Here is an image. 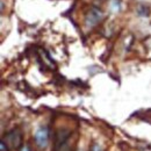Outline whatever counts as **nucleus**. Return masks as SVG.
Returning a JSON list of instances; mask_svg holds the SVG:
<instances>
[{"mask_svg": "<svg viewBox=\"0 0 151 151\" xmlns=\"http://www.w3.org/2000/svg\"><path fill=\"white\" fill-rule=\"evenodd\" d=\"M35 142L40 149H44L47 148L48 143H49V129L47 127H41L38 128L35 132Z\"/></svg>", "mask_w": 151, "mask_h": 151, "instance_id": "f257e3e1", "label": "nucleus"}, {"mask_svg": "<svg viewBox=\"0 0 151 151\" xmlns=\"http://www.w3.org/2000/svg\"><path fill=\"white\" fill-rule=\"evenodd\" d=\"M1 151H7V147H6V143L4 141H1Z\"/></svg>", "mask_w": 151, "mask_h": 151, "instance_id": "20e7f679", "label": "nucleus"}, {"mask_svg": "<svg viewBox=\"0 0 151 151\" xmlns=\"http://www.w3.org/2000/svg\"><path fill=\"white\" fill-rule=\"evenodd\" d=\"M21 151H29V148L27 145H24V147H22V150Z\"/></svg>", "mask_w": 151, "mask_h": 151, "instance_id": "39448f33", "label": "nucleus"}, {"mask_svg": "<svg viewBox=\"0 0 151 151\" xmlns=\"http://www.w3.org/2000/svg\"><path fill=\"white\" fill-rule=\"evenodd\" d=\"M90 151H102V149H101V147H100L99 144L94 143V144H92V147H91V150H90Z\"/></svg>", "mask_w": 151, "mask_h": 151, "instance_id": "7ed1b4c3", "label": "nucleus"}, {"mask_svg": "<svg viewBox=\"0 0 151 151\" xmlns=\"http://www.w3.org/2000/svg\"><path fill=\"white\" fill-rule=\"evenodd\" d=\"M102 17H104V14H102V12H101L99 8L92 7V8L90 9V12L87 13L86 18H85V23H86L87 27L92 28V27H94L99 21H101Z\"/></svg>", "mask_w": 151, "mask_h": 151, "instance_id": "f03ea898", "label": "nucleus"}]
</instances>
